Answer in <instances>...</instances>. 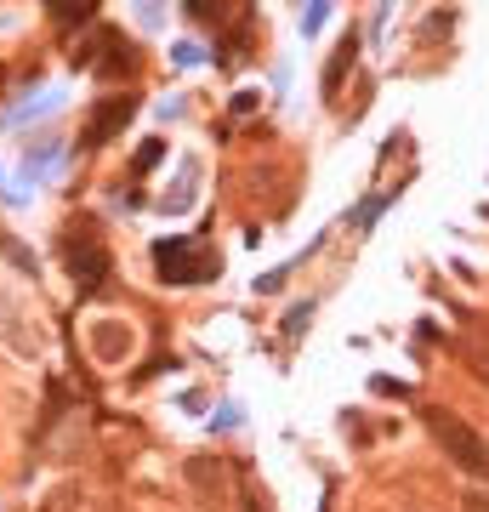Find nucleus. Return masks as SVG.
Masks as SVG:
<instances>
[{
	"label": "nucleus",
	"mask_w": 489,
	"mask_h": 512,
	"mask_svg": "<svg viewBox=\"0 0 489 512\" xmlns=\"http://www.w3.org/2000/svg\"><path fill=\"white\" fill-rule=\"evenodd\" d=\"M427 433H433L438 444H444V456L461 467V473L472 478H489V444L472 433L467 421L455 416V410H427Z\"/></svg>",
	"instance_id": "nucleus-1"
},
{
	"label": "nucleus",
	"mask_w": 489,
	"mask_h": 512,
	"mask_svg": "<svg viewBox=\"0 0 489 512\" xmlns=\"http://www.w3.org/2000/svg\"><path fill=\"white\" fill-rule=\"evenodd\" d=\"M160 148H165V143H148V148H143V154H137V171H148V165L160 160Z\"/></svg>",
	"instance_id": "nucleus-6"
},
{
	"label": "nucleus",
	"mask_w": 489,
	"mask_h": 512,
	"mask_svg": "<svg viewBox=\"0 0 489 512\" xmlns=\"http://www.w3.org/2000/svg\"><path fill=\"white\" fill-rule=\"evenodd\" d=\"M103 336H97V359H103V365H114V359H126L131 353V325H120V319H103Z\"/></svg>",
	"instance_id": "nucleus-5"
},
{
	"label": "nucleus",
	"mask_w": 489,
	"mask_h": 512,
	"mask_svg": "<svg viewBox=\"0 0 489 512\" xmlns=\"http://www.w3.org/2000/svg\"><path fill=\"white\" fill-rule=\"evenodd\" d=\"M63 262H69V274L80 291H97L103 285V274H109V256H103V245L91 234H69L63 239Z\"/></svg>",
	"instance_id": "nucleus-3"
},
{
	"label": "nucleus",
	"mask_w": 489,
	"mask_h": 512,
	"mask_svg": "<svg viewBox=\"0 0 489 512\" xmlns=\"http://www.w3.org/2000/svg\"><path fill=\"white\" fill-rule=\"evenodd\" d=\"M154 262H160L165 285H200V279H211L222 268L217 251L200 245V239H165L160 251H154Z\"/></svg>",
	"instance_id": "nucleus-2"
},
{
	"label": "nucleus",
	"mask_w": 489,
	"mask_h": 512,
	"mask_svg": "<svg viewBox=\"0 0 489 512\" xmlns=\"http://www.w3.org/2000/svg\"><path fill=\"white\" fill-rule=\"evenodd\" d=\"M126 120H131V97H109V103L97 109V120L86 126V148H103V143L114 137V131L126 126Z\"/></svg>",
	"instance_id": "nucleus-4"
},
{
	"label": "nucleus",
	"mask_w": 489,
	"mask_h": 512,
	"mask_svg": "<svg viewBox=\"0 0 489 512\" xmlns=\"http://www.w3.org/2000/svg\"><path fill=\"white\" fill-rule=\"evenodd\" d=\"M467 512H489V495H467Z\"/></svg>",
	"instance_id": "nucleus-7"
}]
</instances>
